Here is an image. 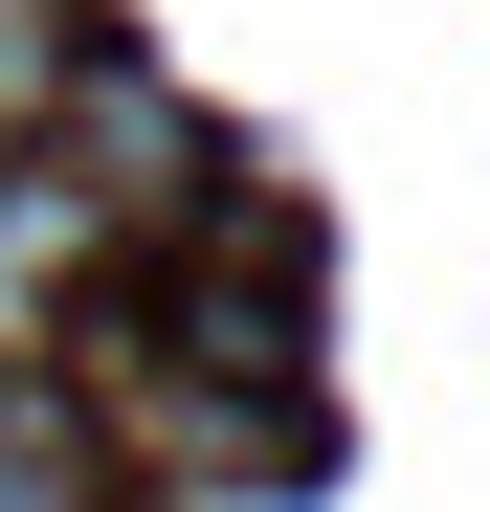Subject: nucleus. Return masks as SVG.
<instances>
[{
  "instance_id": "nucleus-1",
  "label": "nucleus",
  "mask_w": 490,
  "mask_h": 512,
  "mask_svg": "<svg viewBox=\"0 0 490 512\" xmlns=\"http://www.w3.org/2000/svg\"><path fill=\"white\" fill-rule=\"evenodd\" d=\"M112 268V201H90V156H0V357L45 334V290H90Z\"/></svg>"
},
{
  "instance_id": "nucleus-2",
  "label": "nucleus",
  "mask_w": 490,
  "mask_h": 512,
  "mask_svg": "<svg viewBox=\"0 0 490 512\" xmlns=\"http://www.w3.org/2000/svg\"><path fill=\"white\" fill-rule=\"evenodd\" d=\"M0 512H112V446L67 423V379L0 357Z\"/></svg>"
},
{
  "instance_id": "nucleus-3",
  "label": "nucleus",
  "mask_w": 490,
  "mask_h": 512,
  "mask_svg": "<svg viewBox=\"0 0 490 512\" xmlns=\"http://www.w3.org/2000/svg\"><path fill=\"white\" fill-rule=\"evenodd\" d=\"M45 90H67V0H0V134H23Z\"/></svg>"
}]
</instances>
